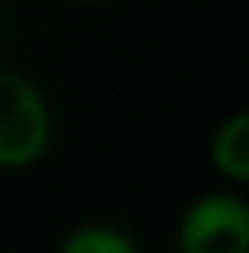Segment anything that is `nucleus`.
<instances>
[{
    "label": "nucleus",
    "instance_id": "nucleus-1",
    "mask_svg": "<svg viewBox=\"0 0 249 253\" xmlns=\"http://www.w3.org/2000/svg\"><path fill=\"white\" fill-rule=\"evenodd\" d=\"M51 147V107L30 77L0 66V169H30Z\"/></svg>",
    "mask_w": 249,
    "mask_h": 253
},
{
    "label": "nucleus",
    "instance_id": "nucleus-5",
    "mask_svg": "<svg viewBox=\"0 0 249 253\" xmlns=\"http://www.w3.org/2000/svg\"><path fill=\"white\" fill-rule=\"evenodd\" d=\"M81 4H96V0H81Z\"/></svg>",
    "mask_w": 249,
    "mask_h": 253
},
{
    "label": "nucleus",
    "instance_id": "nucleus-2",
    "mask_svg": "<svg viewBox=\"0 0 249 253\" xmlns=\"http://www.w3.org/2000/svg\"><path fill=\"white\" fill-rule=\"evenodd\" d=\"M176 246L179 253H249V206L227 191L202 195L179 216Z\"/></svg>",
    "mask_w": 249,
    "mask_h": 253
},
{
    "label": "nucleus",
    "instance_id": "nucleus-3",
    "mask_svg": "<svg viewBox=\"0 0 249 253\" xmlns=\"http://www.w3.org/2000/svg\"><path fill=\"white\" fill-rule=\"evenodd\" d=\"M209 162L231 184H246L249 180V114L246 110L231 114L224 125L213 132Z\"/></svg>",
    "mask_w": 249,
    "mask_h": 253
},
{
    "label": "nucleus",
    "instance_id": "nucleus-4",
    "mask_svg": "<svg viewBox=\"0 0 249 253\" xmlns=\"http://www.w3.org/2000/svg\"><path fill=\"white\" fill-rule=\"evenodd\" d=\"M55 253H140V250L125 231L107 228V224H88V228H77L66 235Z\"/></svg>",
    "mask_w": 249,
    "mask_h": 253
}]
</instances>
